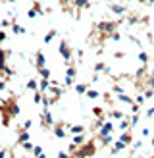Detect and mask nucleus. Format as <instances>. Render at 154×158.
<instances>
[{
    "mask_svg": "<svg viewBox=\"0 0 154 158\" xmlns=\"http://www.w3.org/2000/svg\"><path fill=\"white\" fill-rule=\"evenodd\" d=\"M95 139H96V137H92V139H89L85 145H81V147L71 154V158H91V156H95V154L98 152Z\"/></svg>",
    "mask_w": 154,
    "mask_h": 158,
    "instance_id": "1",
    "label": "nucleus"
},
{
    "mask_svg": "<svg viewBox=\"0 0 154 158\" xmlns=\"http://www.w3.org/2000/svg\"><path fill=\"white\" fill-rule=\"evenodd\" d=\"M120 23H121V19H118V21L102 19V21L95 23V31H98V33H102V35H112V33H116V31H118Z\"/></svg>",
    "mask_w": 154,
    "mask_h": 158,
    "instance_id": "2",
    "label": "nucleus"
},
{
    "mask_svg": "<svg viewBox=\"0 0 154 158\" xmlns=\"http://www.w3.org/2000/svg\"><path fill=\"white\" fill-rule=\"evenodd\" d=\"M58 52H60L62 60H64L67 66L73 62V48H71V44H69L66 39H62V41H60V44H58Z\"/></svg>",
    "mask_w": 154,
    "mask_h": 158,
    "instance_id": "3",
    "label": "nucleus"
},
{
    "mask_svg": "<svg viewBox=\"0 0 154 158\" xmlns=\"http://www.w3.org/2000/svg\"><path fill=\"white\" fill-rule=\"evenodd\" d=\"M118 129V125H116L112 120H108L104 125H102V129H100L98 133H96V139H102V137H108V135H112V133Z\"/></svg>",
    "mask_w": 154,
    "mask_h": 158,
    "instance_id": "4",
    "label": "nucleus"
},
{
    "mask_svg": "<svg viewBox=\"0 0 154 158\" xmlns=\"http://www.w3.org/2000/svg\"><path fill=\"white\" fill-rule=\"evenodd\" d=\"M41 125L44 129H52L54 125H56V122H54V118L50 114V110H44V112L41 114Z\"/></svg>",
    "mask_w": 154,
    "mask_h": 158,
    "instance_id": "5",
    "label": "nucleus"
},
{
    "mask_svg": "<svg viewBox=\"0 0 154 158\" xmlns=\"http://www.w3.org/2000/svg\"><path fill=\"white\" fill-rule=\"evenodd\" d=\"M66 125L67 123H64V122H56V125H54L52 127V133H54V137L56 139H66L67 137V133H66Z\"/></svg>",
    "mask_w": 154,
    "mask_h": 158,
    "instance_id": "6",
    "label": "nucleus"
},
{
    "mask_svg": "<svg viewBox=\"0 0 154 158\" xmlns=\"http://www.w3.org/2000/svg\"><path fill=\"white\" fill-rule=\"evenodd\" d=\"M35 68H37V72H38V69H43V68H46V56H44L43 50H37L35 52Z\"/></svg>",
    "mask_w": 154,
    "mask_h": 158,
    "instance_id": "7",
    "label": "nucleus"
},
{
    "mask_svg": "<svg viewBox=\"0 0 154 158\" xmlns=\"http://www.w3.org/2000/svg\"><path fill=\"white\" fill-rule=\"evenodd\" d=\"M29 141H31V133L19 127V129H18V139H15V143H18V145L21 147V145H25V143H29Z\"/></svg>",
    "mask_w": 154,
    "mask_h": 158,
    "instance_id": "8",
    "label": "nucleus"
},
{
    "mask_svg": "<svg viewBox=\"0 0 154 158\" xmlns=\"http://www.w3.org/2000/svg\"><path fill=\"white\" fill-rule=\"evenodd\" d=\"M108 8H110L116 15H120V18H123V15H125V12H127V8L123 6V4H118V2H110V4H108Z\"/></svg>",
    "mask_w": 154,
    "mask_h": 158,
    "instance_id": "9",
    "label": "nucleus"
},
{
    "mask_svg": "<svg viewBox=\"0 0 154 158\" xmlns=\"http://www.w3.org/2000/svg\"><path fill=\"white\" fill-rule=\"evenodd\" d=\"M106 116H108V120H112V122H121V120H125V118H127L121 110H110Z\"/></svg>",
    "mask_w": 154,
    "mask_h": 158,
    "instance_id": "10",
    "label": "nucleus"
},
{
    "mask_svg": "<svg viewBox=\"0 0 154 158\" xmlns=\"http://www.w3.org/2000/svg\"><path fill=\"white\" fill-rule=\"evenodd\" d=\"M50 87H52V79H41V81H38V91H41L43 94L48 93Z\"/></svg>",
    "mask_w": 154,
    "mask_h": 158,
    "instance_id": "11",
    "label": "nucleus"
},
{
    "mask_svg": "<svg viewBox=\"0 0 154 158\" xmlns=\"http://www.w3.org/2000/svg\"><path fill=\"white\" fill-rule=\"evenodd\" d=\"M125 147H127L125 143H121V141H116V143L112 145V148H110V154H112V156L120 154V152H121V151H123V148H125Z\"/></svg>",
    "mask_w": 154,
    "mask_h": 158,
    "instance_id": "12",
    "label": "nucleus"
},
{
    "mask_svg": "<svg viewBox=\"0 0 154 158\" xmlns=\"http://www.w3.org/2000/svg\"><path fill=\"white\" fill-rule=\"evenodd\" d=\"M118 129H120L121 133H125V131H133V129H131V122H129V116L125 118V120L118 122Z\"/></svg>",
    "mask_w": 154,
    "mask_h": 158,
    "instance_id": "13",
    "label": "nucleus"
},
{
    "mask_svg": "<svg viewBox=\"0 0 154 158\" xmlns=\"http://www.w3.org/2000/svg\"><path fill=\"white\" fill-rule=\"evenodd\" d=\"M87 133H83V135H73L71 137V143L73 145H77V147H81V145H85V143H87Z\"/></svg>",
    "mask_w": 154,
    "mask_h": 158,
    "instance_id": "14",
    "label": "nucleus"
},
{
    "mask_svg": "<svg viewBox=\"0 0 154 158\" xmlns=\"http://www.w3.org/2000/svg\"><path fill=\"white\" fill-rule=\"evenodd\" d=\"M89 89H91V85H89V83H77V85L73 87V91H75L77 94H87Z\"/></svg>",
    "mask_w": 154,
    "mask_h": 158,
    "instance_id": "15",
    "label": "nucleus"
},
{
    "mask_svg": "<svg viewBox=\"0 0 154 158\" xmlns=\"http://www.w3.org/2000/svg\"><path fill=\"white\" fill-rule=\"evenodd\" d=\"M87 131V127L81 123H77V125H69V133H73V135H83V133Z\"/></svg>",
    "mask_w": 154,
    "mask_h": 158,
    "instance_id": "16",
    "label": "nucleus"
},
{
    "mask_svg": "<svg viewBox=\"0 0 154 158\" xmlns=\"http://www.w3.org/2000/svg\"><path fill=\"white\" fill-rule=\"evenodd\" d=\"M118 141H121V143H125V145H131V143H133V131H125V133H121Z\"/></svg>",
    "mask_w": 154,
    "mask_h": 158,
    "instance_id": "17",
    "label": "nucleus"
},
{
    "mask_svg": "<svg viewBox=\"0 0 154 158\" xmlns=\"http://www.w3.org/2000/svg\"><path fill=\"white\" fill-rule=\"evenodd\" d=\"M12 33H14V35H25V33H27V29H25V27H21L18 21H12Z\"/></svg>",
    "mask_w": 154,
    "mask_h": 158,
    "instance_id": "18",
    "label": "nucleus"
},
{
    "mask_svg": "<svg viewBox=\"0 0 154 158\" xmlns=\"http://www.w3.org/2000/svg\"><path fill=\"white\" fill-rule=\"evenodd\" d=\"M106 69H108V64H104V62H96V64L92 66V72H95L96 75L98 73H106Z\"/></svg>",
    "mask_w": 154,
    "mask_h": 158,
    "instance_id": "19",
    "label": "nucleus"
},
{
    "mask_svg": "<svg viewBox=\"0 0 154 158\" xmlns=\"http://www.w3.org/2000/svg\"><path fill=\"white\" fill-rule=\"evenodd\" d=\"M118 100L123 102V104H129V106H133V104H135V98H133V97H129V94H125V93H123V94H118Z\"/></svg>",
    "mask_w": 154,
    "mask_h": 158,
    "instance_id": "20",
    "label": "nucleus"
},
{
    "mask_svg": "<svg viewBox=\"0 0 154 158\" xmlns=\"http://www.w3.org/2000/svg\"><path fill=\"white\" fill-rule=\"evenodd\" d=\"M75 75H77V66H75V62H71V64L66 68V77L75 79Z\"/></svg>",
    "mask_w": 154,
    "mask_h": 158,
    "instance_id": "21",
    "label": "nucleus"
},
{
    "mask_svg": "<svg viewBox=\"0 0 154 158\" xmlns=\"http://www.w3.org/2000/svg\"><path fill=\"white\" fill-rule=\"evenodd\" d=\"M56 37H58V31H56V29H50L48 33L44 35V39H43V43H44V44H48V43H52V39H56Z\"/></svg>",
    "mask_w": 154,
    "mask_h": 158,
    "instance_id": "22",
    "label": "nucleus"
},
{
    "mask_svg": "<svg viewBox=\"0 0 154 158\" xmlns=\"http://www.w3.org/2000/svg\"><path fill=\"white\" fill-rule=\"evenodd\" d=\"M25 89H27V91L37 93V91H38V81H37V79H29V81L25 83Z\"/></svg>",
    "mask_w": 154,
    "mask_h": 158,
    "instance_id": "23",
    "label": "nucleus"
},
{
    "mask_svg": "<svg viewBox=\"0 0 154 158\" xmlns=\"http://www.w3.org/2000/svg\"><path fill=\"white\" fill-rule=\"evenodd\" d=\"M43 100H44V94L41 91L33 93V104H43Z\"/></svg>",
    "mask_w": 154,
    "mask_h": 158,
    "instance_id": "24",
    "label": "nucleus"
},
{
    "mask_svg": "<svg viewBox=\"0 0 154 158\" xmlns=\"http://www.w3.org/2000/svg\"><path fill=\"white\" fill-rule=\"evenodd\" d=\"M139 62H141V66L148 64V54H146L144 50H139Z\"/></svg>",
    "mask_w": 154,
    "mask_h": 158,
    "instance_id": "25",
    "label": "nucleus"
},
{
    "mask_svg": "<svg viewBox=\"0 0 154 158\" xmlns=\"http://www.w3.org/2000/svg\"><path fill=\"white\" fill-rule=\"evenodd\" d=\"M114 143H116V141H114L112 135H108V137H102V139H100V145H102V147H110V145H114Z\"/></svg>",
    "mask_w": 154,
    "mask_h": 158,
    "instance_id": "26",
    "label": "nucleus"
},
{
    "mask_svg": "<svg viewBox=\"0 0 154 158\" xmlns=\"http://www.w3.org/2000/svg\"><path fill=\"white\" fill-rule=\"evenodd\" d=\"M38 75H41V79H50L52 72H50L48 68H43V69H38Z\"/></svg>",
    "mask_w": 154,
    "mask_h": 158,
    "instance_id": "27",
    "label": "nucleus"
},
{
    "mask_svg": "<svg viewBox=\"0 0 154 158\" xmlns=\"http://www.w3.org/2000/svg\"><path fill=\"white\" fill-rule=\"evenodd\" d=\"M87 97H89L91 100H96V98H100V97H102V94H100L96 89H89V91H87Z\"/></svg>",
    "mask_w": 154,
    "mask_h": 158,
    "instance_id": "28",
    "label": "nucleus"
},
{
    "mask_svg": "<svg viewBox=\"0 0 154 158\" xmlns=\"http://www.w3.org/2000/svg\"><path fill=\"white\" fill-rule=\"evenodd\" d=\"M92 114H95L96 118H106V112H104L102 106H95V108H92Z\"/></svg>",
    "mask_w": 154,
    "mask_h": 158,
    "instance_id": "29",
    "label": "nucleus"
},
{
    "mask_svg": "<svg viewBox=\"0 0 154 158\" xmlns=\"http://www.w3.org/2000/svg\"><path fill=\"white\" fill-rule=\"evenodd\" d=\"M10 123H12V116L2 112V125H4V127H10Z\"/></svg>",
    "mask_w": 154,
    "mask_h": 158,
    "instance_id": "30",
    "label": "nucleus"
},
{
    "mask_svg": "<svg viewBox=\"0 0 154 158\" xmlns=\"http://www.w3.org/2000/svg\"><path fill=\"white\" fill-rule=\"evenodd\" d=\"M139 120H141V114H131V116H129V122H131V129H133L135 125L139 123Z\"/></svg>",
    "mask_w": 154,
    "mask_h": 158,
    "instance_id": "31",
    "label": "nucleus"
},
{
    "mask_svg": "<svg viewBox=\"0 0 154 158\" xmlns=\"http://www.w3.org/2000/svg\"><path fill=\"white\" fill-rule=\"evenodd\" d=\"M6 27H12V19H10V18H4V19H0V31H4Z\"/></svg>",
    "mask_w": 154,
    "mask_h": 158,
    "instance_id": "32",
    "label": "nucleus"
},
{
    "mask_svg": "<svg viewBox=\"0 0 154 158\" xmlns=\"http://www.w3.org/2000/svg\"><path fill=\"white\" fill-rule=\"evenodd\" d=\"M43 152H44V148H43L41 145H35V148H33V156H35V158H38Z\"/></svg>",
    "mask_w": 154,
    "mask_h": 158,
    "instance_id": "33",
    "label": "nucleus"
},
{
    "mask_svg": "<svg viewBox=\"0 0 154 158\" xmlns=\"http://www.w3.org/2000/svg\"><path fill=\"white\" fill-rule=\"evenodd\" d=\"M144 100H146V98H144V94H143V93H139L137 97H135V104H139V106H143V104H144Z\"/></svg>",
    "mask_w": 154,
    "mask_h": 158,
    "instance_id": "34",
    "label": "nucleus"
},
{
    "mask_svg": "<svg viewBox=\"0 0 154 158\" xmlns=\"http://www.w3.org/2000/svg\"><path fill=\"white\" fill-rule=\"evenodd\" d=\"M127 21H129V25H135V23H139V21H141V15H129V18H127Z\"/></svg>",
    "mask_w": 154,
    "mask_h": 158,
    "instance_id": "35",
    "label": "nucleus"
},
{
    "mask_svg": "<svg viewBox=\"0 0 154 158\" xmlns=\"http://www.w3.org/2000/svg\"><path fill=\"white\" fill-rule=\"evenodd\" d=\"M58 2H60V6H62V8H66V12H69V10H67L69 4L73 6V0H58Z\"/></svg>",
    "mask_w": 154,
    "mask_h": 158,
    "instance_id": "36",
    "label": "nucleus"
},
{
    "mask_svg": "<svg viewBox=\"0 0 154 158\" xmlns=\"http://www.w3.org/2000/svg\"><path fill=\"white\" fill-rule=\"evenodd\" d=\"M21 148H23V151H25V152H33V148H35V145H33V143H31V141H29V143H25V145H21Z\"/></svg>",
    "mask_w": 154,
    "mask_h": 158,
    "instance_id": "37",
    "label": "nucleus"
},
{
    "mask_svg": "<svg viewBox=\"0 0 154 158\" xmlns=\"http://www.w3.org/2000/svg\"><path fill=\"white\" fill-rule=\"evenodd\" d=\"M64 85L66 87H75L77 83H75V79H71V77H64Z\"/></svg>",
    "mask_w": 154,
    "mask_h": 158,
    "instance_id": "38",
    "label": "nucleus"
},
{
    "mask_svg": "<svg viewBox=\"0 0 154 158\" xmlns=\"http://www.w3.org/2000/svg\"><path fill=\"white\" fill-rule=\"evenodd\" d=\"M143 94H144V98H150V97H154V89H150V87H146V89L143 91Z\"/></svg>",
    "mask_w": 154,
    "mask_h": 158,
    "instance_id": "39",
    "label": "nucleus"
},
{
    "mask_svg": "<svg viewBox=\"0 0 154 158\" xmlns=\"http://www.w3.org/2000/svg\"><path fill=\"white\" fill-rule=\"evenodd\" d=\"M37 15H38V14H37V10H35V8H29V10H27V18H29V19L37 18Z\"/></svg>",
    "mask_w": 154,
    "mask_h": 158,
    "instance_id": "40",
    "label": "nucleus"
},
{
    "mask_svg": "<svg viewBox=\"0 0 154 158\" xmlns=\"http://www.w3.org/2000/svg\"><path fill=\"white\" fill-rule=\"evenodd\" d=\"M31 127H33V122H31V120H25V122H23V125H21V129H25V131H29Z\"/></svg>",
    "mask_w": 154,
    "mask_h": 158,
    "instance_id": "41",
    "label": "nucleus"
},
{
    "mask_svg": "<svg viewBox=\"0 0 154 158\" xmlns=\"http://www.w3.org/2000/svg\"><path fill=\"white\" fill-rule=\"evenodd\" d=\"M110 39H112L114 43H120V41H121V35L118 33V31H116V33H112V35H110Z\"/></svg>",
    "mask_w": 154,
    "mask_h": 158,
    "instance_id": "42",
    "label": "nucleus"
},
{
    "mask_svg": "<svg viewBox=\"0 0 154 158\" xmlns=\"http://www.w3.org/2000/svg\"><path fill=\"white\" fill-rule=\"evenodd\" d=\"M112 91H114L116 94H123V87H121V85H114Z\"/></svg>",
    "mask_w": 154,
    "mask_h": 158,
    "instance_id": "43",
    "label": "nucleus"
},
{
    "mask_svg": "<svg viewBox=\"0 0 154 158\" xmlns=\"http://www.w3.org/2000/svg\"><path fill=\"white\" fill-rule=\"evenodd\" d=\"M141 137H144V139L150 137V127H143V129H141Z\"/></svg>",
    "mask_w": 154,
    "mask_h": 158,
    "instance_id": "44",
    "label": "nucleus"
},
{
    "mask_svg": "<svg viewBox=\"0 0 154 158\" xmlns=\"http://www.w3.org/2000/svg\"><path fill=\"white\" fill-rule=\"evenodd\" d=\"M144 73H146V66H141V68L137 69V75H139V77H143Z\"/></svg>",
    "mask_w": 154,
    "mask_h": 158,
    "instance_id": "45",
    "label": "nucleus"
},
{
    "mask_svg": "<svg viewBox=\"0 0 154 158\" xmlns=\"http://www.w3.org/2000/svg\"><path fill=\"white\" fill-rule=\"evenodd\" d=\"M6 85H8V81H6V79H0V93H2V91H6Z\"/></svg>",
    "mask_w": 154,
    "mask_h": 158,
    "instance_id": "46",
    "label": "nucleus"
},
{
    "mask_svg": "<svg viewBox=\"0 0 154 158\" xmlns=\"http://www.w3.org/2000/svg\"><path fill=\"white\" fill-rule=\"evenodd\" d=\"M8 39V35H6V31H0V44H2L4 41Z\"/></svg>",
    "mask_w": 154,
    "mask_h": 158,
    "instance_id": "47",
    "label": "nucleus"
},
{
    "mask_svg": "<svg viewBox=\"0 0 154 158\" xmlns=\"http://www.w3.org/2000/svg\"><path fill=\"white\" fill-rule=\"evenodd\" d=\"M83 56H85V50H83V48H77V58L83 60Z\"/></svg>",
    "mask_w": 154,
    "mask_h": 158,
    "instance_id": "48",
    "label": "nucleus"
},
{
    "mask_svg": "<svg viewBox=\"0 0 154 158\" xmlns=\"http://www.w3.org/2000/svg\"><path fill=\"white\" fill-rule=\"evenodd\" d=\"M154 116V106H150L148 110H146V118H152Z\"/></svg>",
    "mask_w": 154,
    "mask_h": 158,
    "instance_id": "49",
    "label": "nucleus"
},
{
    "mask_svg": "<svg viewBox=\"0 0 154 158\" xmlns=\"http://www.w3.org/2000/svg\"><path fill=\"white\" fill-rule=\"evenodd\" d=\"M123 56H125V52H120V50H118V52H116V54H114V58H118V60H121Z\"/></svg>",
    "mask_w": 154,
    "mask_h": 158,
    "instance_id": "50",
    "label": "nucleus"
},
{
    "mask_svg": "<svg viewBox=\"0 0 154 158\" xmlns=\"http://www.w3.org/2000/svg\"><path fill=\"white\" fill-rule=\"evenodd\" d=\"M8 156V148H2V151H0V158H6Z\"/></svg>",
    "mask_w": 154,
    "mask_h": 158,
    "instance_id": "51",
    "label": "nucleus"
},
{
    "mask_svg": "<svg viewBox=\"0 0 154 158\" xmlns=\"http://www.w3.org/2000/svg\"><path fill=\"white\" fill-rule=\"evenodd\" d=\"M137 148H143V141H135V151Z\"/></svg>",
    "mask_w": 154,
    "mask_h": 158,
    "instance_id": "52",
    "label": "nucleus"
},
{
    "mask_svg": "<svg viewBox=\"0 0 154 158\" xmlns=\"http://www.w3.org/2000/svg\"><path fill=\"white\" fill-rule=\"evenodd\" d=\"M6 2H8V4H15V2H18V0H6Z\"/></svg>",
    "mask_w": 154,
    "mask_h": 158,
    "instance_id": "53",
    "label": "nucleus"
},
{
    "mask_svg": "<svg viewBox=\"0 0 154 158\" xmlns=\"http://www.w3.org/2000/svg\"><path fill=\"white\" fill-rule=\"evenodd\" d=\"M150 145H152V148H154V137H152V139H150Z\"/></svg>",
    "mask_w": 154,
    "mask_h": 158,
    "instance_id": "54",
    "label": "nucleus"
},
{
    "mask_svg": "<svg viewBox=\"0 0 154 158\" xmlns=\"http://www.w3.org/2000/svg\"><path fill=\"white\" fill-rule=\"evenodd\" d=\"M146 4H154V0H146Z\"/></svg>",
    "mask_w": 154,
    "mask_h": 158,
    "instance_id": "55",
    "label": "nucleus"
},
{
    "mask_svg": "<svg viewBox=\"0 0 154 158\" xmlns=\"http://www.w3.org/2000/svg\"><path fill=\"white\" fill-rule=\"evenodd\" d=\"M137 2H141V4H146V0H137Z\"/></svg>",
    "mask_w": 154,
    "mask_h": 158,
    "instance_id": "56",
    "label": "nucleus"
},
{
    "mask_svg": "<svg viewBox=\"0 0 154 158\" xmlns=\"http://www.w3.org/2000/svg\"><path fill=\"white\" fill-rule=\"evenodd\" d=\"M38 158H46V154H44V152H43V154H41V156H38Z\"/></svg>",
    "mask_w": 154,
    "mask_h": 158,
    "instance_id": "57",
    "label": "nucleus"
},
{
    "mask_svg": "<svg viewBox=\"0 0 154 158\" xmlns=\"http://www.w3.org/2000/svg\"><path fill=\"white\" fill-rule=\"evenodd\" d=\"M2 148H4V147H2V143H0V151H2Z\"/></svg>",
    "mask_w": 154,
    "mask_h": 158,
    "instance_id": "58",
    "label": "nucleus"
},
{
    "mask_svg": "<svg viewBox=\"0 0 154 158\" xmlns=\"http://www.w3.org/2000/svg\"><path fill=\"white\" fill-rule=\"evenodd\" d=\"M2 52H4V50H2V48H0V56H2Z\"/></svg>",
    "mask_w": 154,
    "mask_h": 158,
    "instance_id": "59",
    "label": "nucleus"
},
{
    "mask_svg": "<svg viewBox=\"0 0 154 158\" xmlns=\"http://www.w3.org/2000/svg\"><path fill=\"white\" fill-rule=\"evenodd\" d=\"M150 158H154V154H152V156H150Z\"/></svg>",
    "mask_w": 154,
    "mask_h": 158,
    "instance_id": "60",
    "label": "nucleus"
}]
</instances>
